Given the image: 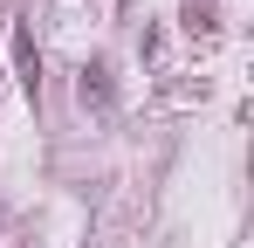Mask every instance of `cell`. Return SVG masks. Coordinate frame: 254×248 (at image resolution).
<instances>
[{
	"instance_id": "2",
	"label": "cell",
	"mask_w": 254,
	"mask_h": 248,
	"mask_svg": "<svg viewBox=\"0 0 254 248\" xmlns=\"http://www.w3.org/2000/svg\"><path fill=\"white\" fill-rule=\"evenodd\" d=\"M103 76H110V69H103V62H89V69H83V97L103 104V97H110V83H103Z\"/></svg>"
},
{
	"instance_id": "1",
	"label": "cell",
	"mask_w": 254,
	"mask_h": 248,
	"mask_svg": "<svg viewBox=\"0 0 254 248\" xmlns=\"http://www.w3.org/2000/svg\"><path fill=\"white\" fill-rule=\"evenodd\" d=\"M14 55H21V83H28V97L42 90V62H35V41H28V28H14Z\"/></svg>"
}]
</instances>
